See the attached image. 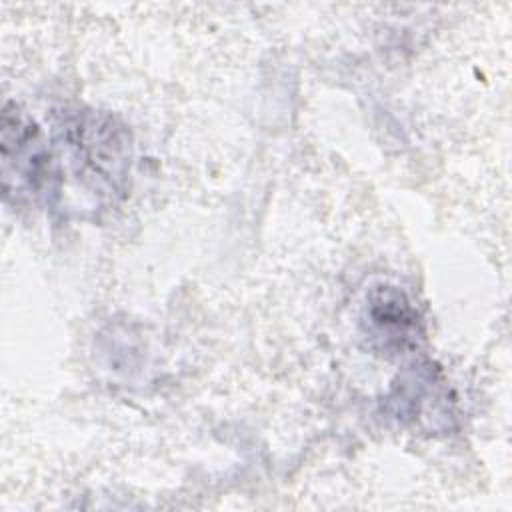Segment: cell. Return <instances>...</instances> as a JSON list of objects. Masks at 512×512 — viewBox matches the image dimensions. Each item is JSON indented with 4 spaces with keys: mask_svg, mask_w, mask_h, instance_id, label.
<instances>
[{
    "mask_svg": "<svg viewBox=\"0 0 512 512\" xmlns=\"http://www.w3.org/2000/svg\"><path fill=\"white\" fill-rule=\"evenodd\" d=\"M2 172L4 186L14 180V188H26L38 196L54 192L52 158L42 136L16 106L6 104L2 114Z\"/></svg>",
    "mask_w": 512,
    "mask_h": 512,
    "instance_id": "1",
    "label": "cell"
},
{
    "mask_svg": "<svg viewBox=\"0 0 512 512\" xmlns=\"http://www.w3.org/2000/svg\"><path fill=\"white\" fill-rule=\"evenodd\" d=\"M368 316L380 336L404 342L416 330V312L396 290H382L368 304Z\"/></svg>",
    "mask_w": 512,
    "mask_h": 512,
    "instance_id": "2",
    "label": "cell"
}]
</instances>
